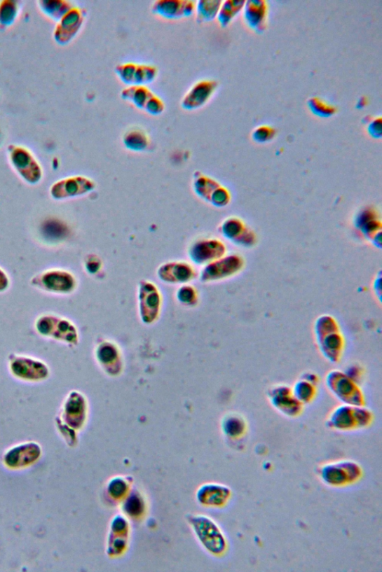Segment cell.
I'll return each mask as SVG.
<instances>
[{
  "label": "cell",
  "instance_id": "52a82bcc",
  "mask_svg": "<svg viewBox=\"0 0 382 572\" xmlns=\"http://www.w3.org/2000/svg\"><path fill=\"white\" fill-rule=\"evenodd\" d=\"M115 74L128 86H146L156 79L158 69L152 64L125 62L115 67Z\"/></svg>",
  "mask_w": 382,
  "mask_h": 572
},
{
  "label": "cell",
  "instance_id": "3957f363",
  "mask_svg": "<svg viewBox=\"0 0 382 572\" xmlns=\"http://www.w3.org/2000/svg\"><path fill=\"white\" fill-rule=\"evenodd\" d=\"M320 480L329 487L341 488L360 482L364 471L362 466L350 459L323 464L318 469Z\"/></svg>",
  "mask_w": 382,
  "mask_h": 572
},
{
  "label": "cell",
  "instance_id": "d4e9b609",
  "mask_svg": "<svg viewBox=\"0 0 382 572\" xmlns=\"http://www.w3.org/2000/svg\"><path fill=\"white\" fill-rule=\"evenodd\" d=\"M222 428L226 436L231 439L244 437L247 431L246 419L239 414L233 413L224 417Z\"/></svg>",
  "mask_w": 382,
  "mask_h": 572
},
{
  "label": "cell",
  "instance_id": "e0dca14e",
  "mask_svg": "<svg viewBox=\"0 0 382 572\" xmlns=\"http://www.w3.org/2000/svg\"><path fill=\"white\" fill-rule=\"evenodd\" d=\"M247 26L254 32L261 34L268 28L270 4L266 0H248L244 9Z\"/></svg>",
  "mask_w": 382,
  "mask_h": 572
},
{
  "label": "cell",
  "instance_id": "44dd1931",
  "mask_svg": "<svg viewBox=\"0 0 382 572\" xmlns=\"http://www.w3.org/2000/svg\"><path fill=\"white\" fill-rule=\"evenodd\" d=\"M231 489L224 484H211L203 489V501L207 505L221 508L225 506L231 498Z\"/></svg>",
  "mask_w": 382,
  "mask_h": 572
},
{
  "label": "cell",
  "instance_id": "4316f807",
  "mask_svg": "<svg viewBox=\"0 0 382 572\" xmlns=\"http://www.w3.org/2000/svg\"><path fill=\"white\" fill-rule=\"evenodd\" d=\"M223 1L221 0H200L196 2V20L198 23L213 21L217 18L219 8Z\"/></svg>",
  "mask_w": 382,
  "mask_h": 572
},
{
  "label": "cell",
  "instance_id": "2e32d148",
  "mask_svg": "<svg viewBox=\"0 0 382 572\" xmlns=\"http://www.w3.org/2000/svg\"><path fill=\"white\" fill-rule=\"evenodd\" d=\"M193 266L184 261H172L162 264L158 270V277L170 284H186L196 277Z\"/></svg>",
  "mask_w": 382,
  "mask_h": 572
},
{
  "label": "cell",
  "instance_id": "74e56055",
  "mask_svg": "<svg viewBox=\"0 0 382 572\" xmlns=\"http://www.w3.org/2000/svg\"><path fill=\"white\" fill-rule=\"evenodd\" d=\"M367 102H368V101L367 100V98L366 97H362L360 100V102H358V107H360V109H363V108L366 107V105H367Z\"/></svg>",
  "mask_w": 382,
  "mask_h": 572
},
{
  "label": "cell",
  "instance_id": "9a60e30c",
  "mask_svg": "<svg viewBox=\"0 0 382 572\" xmlns=\"http://www.w3.org/2000/svg\"><path fill=\"white\" fill-rule=\"evenodd\" d=\"M196 2L191 0H156L151 6L152 13L170 20L192 16Z\"/></svg>",
  "mask_w": 382,
  "mask_h": 572
},
{
  "label": "cell",
  "instance_id": "d6a6232c",
  "mask_svg": "<svg viewBox=\"0 0 382 572\" xmlns=\"http://www.w3.org/2000/svg\"><path fill=\"white\" fill-rule=\"evenodd\" d=\"M178 300L184 305L193 306L198 302V291L190 285H184L177 291Z\"/></svg>",
  "mask_w": 382,
  "mask_h": 572
},
{
  "label": "cell",
  "instance_id": "7402d4cb",
  "mask_svg": "<svg viewBox=\"0 0 382 572\" xmlns=\"http://www.w3.org/2000/svg\"><path fill=\"white\" fill-rule=\"evenodd\" d=\"M193 189L196 195L202 200L210 203L212 197L222 186L215 179L207 176L201 172H196L193 175Z\"/></svg>",
  "mask_w": 382,
  "mask_h": 572
},
{
  "label": "cell",
  "instance_id": "cb8c5ba5",
  "mask_svg": "<svg viewBox=\"0 0 382 572\" xmlns=\"http://www.w3.org/2000/svg\"><path fill=\"white\" fill-rule=\"evenodd\" d=\"M38 5L42 13L54 21L59 22L74 6L67 0H41Z\"/></svg>",
  "mask_w": 382,
  "mask_h": 572
},
{
  "label": "cell",
  "instance_id": "277c9868",
  "mask_svg": "<svg viewBox=\"0 0 382 572\" xmlns=\"http://www.w3.org/2000/svg\"><path fill=\"white\" fill-rule=\"evenodd\" d=\"M325 384L328 391L341 404L365 405V396L360 384L343 371L333 370L327 373Z\"/></svg>",
  "mask_w": 382,
  "mask_h": 572
},
{
  "label": "cell",
  "instance_id": "7c38bea8",
  "mask_svg": "<svg viewBox=\"0 0 382 572\" xmlns=\"http://www.w3.org/2000/svg\"><path fill=\"white\" fill-rule=\"evenodd\" d=\"M226 253V245L221 241L213 238L196 240L189 249L190 260L199 265H206L221 258Z\"/></svg>",
  "mask_w": 382,
  "mask_h": 572
},
{
  "label": "cell",
  "instance_id": "ba28073f",
  "mask_svg": "<svg viewBox=\"0 0 382 572\" xmlns=\"http://www.w3.org/2000/svg\"><path fill=\"white\" fill-rule=\"evenodd\" d=\"M268 398L278 412L288 418H296L303 412L304 405L293 394L287 384H277L268 389Z\"/></svg>",
  "mask_w": 382,
  "mask_h": 572
},
{
  "label": "cell",
  "instance_id": "30bf717a",
  "mask_svg": "<svg viewBox=\"0 0 382 572\" xmlns=\"http://www.w3.org/2000/svg\"><path fill=\"white\" fill-rule=\"evenodd\" d=\"M244 260L240 256H224L205 265L201 272V281L205 283L221 281L238 274L244 267Z\"/></svg>",
  "mask_w": 382,
  "mask_h": 572
},
{
  "label": "cell",
  "instance_id": "8fae6325",
  "mask_svg": "<svg viewBox=\"0 0 382 572\" xmlns=\"http://www.w3.org/2000/svg\"><path fill=\"white\" fill-rule=\"evenodd\" d=\"M33 282L39 287L55 293L68 294L76 287V277L62 268H53L37 276Z\"/></svg>",
  "mask_w": 382,
  "mask_h": 572
},
{
  "label": "cell",
  "instance_id": "7a4b0ae2",
  "mask_svg": "<svg viewBox=\"0 0 382 572\" xmlns=\"http://www.w3.org/2000/svg\"><path fill=\"white\" fill-rule=\"evenodd\" d=\"M372 411L365 405L354 406L341 404L331 412L327 419V426L334 430L350 431L364 429L374 422Z\"/></svg>",
  "mask_w": 382,
  "mask_h": 572
},
{
  "label": "cell",
  "instance_id": "d590c367",
  "mask_svg": "<svg viewBox=\"0 0 382 572\" xmlns=\"http://www.w3.org/2000/svg\"><path fill=\"white\" fill-rule=\"evenodd\" d=\"M102 262L97 256H88L85 262L86 270L91 274L98 273L102 268Z\"/></svg>",
  "mask_w": 382,
  "mask_h": 572
},
{
  "label": "cell",
  "instance_id": "836d02e7",
  "mask_svg": "<svg viewBox=\"0 0 382 572\" xmlns=\"http://www.w3.org/2000/svg\"><path fill=\"white\" fill-rule=\"evenodd\" d=\"M165 110V104L163 99L154 95L151 99L148 101L144 111L149 115L159 116L163 113Z\"/></svg>",
  "mask_w": 382,
  "mask_h": 572
},
{
  "label": "cell",
  "instance_id": "484cf974",
  "mask_svg": "<svg viewBox=\"0 0 382 572\" xmlns=\"http://www.w3.org/2000/svg\"><path fill=\"white\" fill-rule=\"evenodd\" d=\"M245 3V0L223 1L217 17L219 26L223 28L227 27L244 9Z\"/></svg>",
  "mask_w": 382,
  "mask_h": 572
},
{
  "label": "cell",
  "instance_id": "8d00e7d4",
  "mask_svg": "<svg viewBox=\"0 0 382 572\" xmlns=\"http://www.w3.org/2000/svg\"><path fill=\"white\" fill-rule=\"evenodd\" d=\"M9 279L7 274L0 267V291L4 290L8 286Z\"/></svg>",
  "mask_w": 382,
  "mask_h": 572
},
{
  "label": "cell",
  "instance_id": "1f68e13d",
  "mask_svg": "<svg viewBox=\"0 0 382 572\" xmlns=\"http://www.w3.org/2000/svg\"><path fill=\"white\" fill-rule=\"evenodd\" d=\"M276 135V130L270 125H261L252 131V139L254 142L262 144L271 142Z\"/></svg>",
  "mask_w": 382,
  "mask_h": 572
},
{
  "label": "cell",
  "instance_id": "5bb4252c",
  "mask_svg": "<svg viewBox=\"0 0 382 572\" xmlns=\"http://www.w3.org/2000/svg\"><path fill=\"white\" fill-rule=\"evenodd\" d=\"M138 300L144 321L146 323L155 321L156 318L159 315L162 305V295L157 286L147 280L140 283Z\"/></svg>",
  "mask_w": 382,
  "mask_h": 572
},
{
  "label": "cell",
  "instance_id": "9c48e42d",
  "mask_svg": "<svg viewBox=\"0 0 382 572\" xmlns=\"http://www.w3.org/2000/svg\"><path fill=\"white\" fill-rule=\"evenodd\" d=\"M86 11L79 6H74L57 23L53 32L56 43L65 46L71 43L84 25Z\"/></svg>",
  "mask_w": 382,
  "mask_h": 572
},
{
  "label": "cell",
  "instance_id": "f546056e",
  "mask_svg": "<svg viewBox=\"0 0 382 572\" xmlns=\"http://www.w3.org/2000/svg\"><path fill=\"white\" fill-rule=\"evenodd\" d=\"M309 111L320 118H330L338 112L334 104L319 97H312L307 101Z\"/></svg>",
  "mask_w": 382,
  "mask_h": 572
},
{
  "label": "cell",
  "instance_id": "d6986e66",
  "mask_svg": "<svg viewBox=\"0 0 382 572\" xmlns=\"http://www.w3.org/2000/svg\"><path fill=\"white\" fill-rule=\"evenodd\" d=\"M97 358L103 368L109 372L111 365L112 375H115L114 369L118 372L121 368V357L118 348L111 342H104L97 347Z\"/></svg>",
  "mask_w": 382,
  "mask_h": 572
},
{
  "label": "cell",
  "instance_id": "4fadbf2b",
  "mask_svg": "<svg viewBox=\"0 0 382 572\" xmlns=\"http://www.w3.org/2000/svg\"><path fill=\"white\" fill-rule=\"evenodd\" d=\"M218 86L219 83L214 79L196 81L182 99V109L192 111L203 108L213 97Z\"/></svg>",
  "mask_w": 382,
  "mask_h": 572
},
{
  "label": "cell",
  "instance_id": "8992f818",
  "mask_svg": "<svg viewBox=\"0 0 382 572\" xmlns=\"http://www.w3.org/2000/svg\"><path fill=\"white\" fill-rule=\"evenodd\" d=\"M96 186L94 180L84 175H72L55 182L50 194L55 200H66L87 195L94 191Z\"/></svg>",
  "mask_w": 382,
  "mask_h": 572
},
{
  "label": "cell",
  "instance_id": "f35d334b",
  "mask_svg": "<svg viewBox=\"0 0 382 572\" xmlns=\"http://www.w3.org/2000/svg\"><path fill=\"white\" fill-rule=\"evenodd\" d=\"M0 143H1V137H0Z\"/></svg>",
  "mask_w": 382,
  "mask_h": 572
},
{
  "label": "cell",
  "instance_id": "603a6c76",
  "mask_svg": "<svg viewBox=\"0 0 382 572\" xmlns=\"http://www.w3.org/2000/svg\"><path fill=\"white\" fill-rule=\"evenodd\" d=\"M155 93L146 86H128L121 92V98L133 104L135 106L144 110L148 101Z\"/></svg>",
  "mask_w": 382,
  "mask_h": 572
},
{
  "label": "cell",
  "instance_id": "6da1fadb",
  "mask_svg": "<svg viewBox=\"0 0 382 572\" xmlns=\"http://www.w3.org/2000/svg\"><path fill=\"white\" fill-rule=\"evenodd\" d=\"M314 335L323 358L330 363L338 364L342 358L346 341L337 320L329 314L320 315L314 324Z\"/></svg>",
  "mask_w": 382,
  "mask_h": 572
},
{
  "label": "cell",
  "instance_id": "5b68a950",
  "mask_svg": "<svg viewBox=\"0 0 382 572\" xmlns=\"http://www.w3.org/2000/svg\"><path fill=\"white\" fill-rule=\"evenodd\" d=\"M8 158L11 166L22 181L30 185H36L42 180L43 172L41 163L28 148L10 145L8 147Z\"/></svg>",
  "mask_w": 382,
  "mask_h": 572
},
{
  "label": "cell",
  "instance_id": "f1b7e54d",
  "mask_svg": "<svg viewBox=\"0 0 382 572\" xmlns=\"http://www.w3.org/2000/svg\"><path fill=\"white\" fill-rule=\"evenodd\" d=\"M20 3L16 0L0 1V27L7 28L13 25L20 11Z\"/></svg>",
  "mask_w": 382,
  "mask_h": 572
},
{
  "label": "cell",
  "instance_id": "e575fe53",
  "mask_svg": "<svg viewBox=\"0 0 382 572\" xmlns=\"http://www.w3.org/2000/svg\"><path fill=\"white\" fill-rule=\"evenodd\" d=\"M367 124V132L374 139H381L382 132H381V125H382V118L381 116H377V118H370L369 116V120L366 123Z\"/></svg>",
  "mask_w": 382,
  "mask_h": 572
},
{
  "label": "cell",
  "instance_id": "83f0119b",
  "mask_svg": "<svg viewBox=\"0 0 382 572\" xmlns=\"http://www.w3.org/2000/svg\"><path fill=\"white\" fill-rule=\"evenodd\" d=\"M295 398L303 405L313 402L318 394V385L300 377L292 387Z\"/></svg>",
  "mask_w": 382,
  "mask_h": 572
},
{
  "label": "cell",
  "instance_id": "4dcf8cb0",
  "mask_svg": "<svg viewBox=\"0 0 382 572\" xmlns=\"http://www.w3.org/2000/svg\"><path fill=\"white\" fill-rule=\"evenodd\" d=\"M221 231L224 237L238 244H240L247 232L246 230H245V225L242 221L236 218L225 220L221 227Z\"/></svg>",
  "mask_w": 382,
  "mask_h": 572
},
{
  "label": "cell",
  "instance_id": "ffe728a7",
  "mask_svg": "<svg viewBox=\"0 0 382 572\" xmlns=\"http://www.w3.org/2000/svg\"><path fill=\"white\" fill-rule=\"evenodd\" d=\"M123 144L126 149L142 153L149 147L151 140L142 127L133 126L123 134Z\"/></svg>",
  "mask_w": 382,
  "mask_h": 572
},
{
  "label": "cell",
  "instance_id": "ac0fdd59",
  "mask_svg": "<svg viewBox=\"0 0 382 572\" xmlns=\"http://www.w3.org/2000/svg\"><path fill=\"white\" fill-rule=\"evenodd\" d=\"M201 538L207 550L215 556L224 555L228 548V542L222 530L210 518H202Z\"/></svg>",
  "mask_w": 382,
  "mask_h": 572
}]
</instances>
